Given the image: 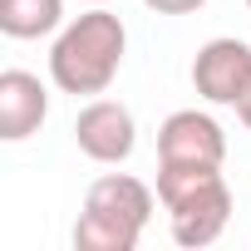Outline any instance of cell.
Masks as SVG:
<instances>
[{"label": "cell", "mask_w": 251, "mask_h": 251, "mask_svg": "<svg viewBox=\"0 0 251 251\" xmlns=\"http://www.w3.org/2000/svg\"><path fill=\"white\" fill-rule=\"evenodd\" d=\"M143 5H148L153 15H192V10L207 5V0H143Z\"/></svg>", "instance_id": "cell-9"}, {"label": "cell", "mask_w": 251, "mask_h": 251, "mask_svg": "<svg viewBox=\"0 0 251 251\" xmlns=\"http://www.w3.org/2000/svg\"><path fill=\"white\" fill-rule=\"evenodd\" d=\"M158 202L168 207L173 241L187 251L212 246L231 222V187L222 168L202 163H158Z\"/></svg>", "instance_id": "cell-2"}, {"label": "cell", "mask_w": 251, "mask_h": 251, "mask_svg": "<svg viewBox=\"0 0 251 251\" xmlns=\"http://www.w3.org/2000/svg\"><path fill=\"white\" fill-rule=\"evenodd\" d=\"M50 118V89L30 69H5L0 74V138L25 143L30 133L45 128Z\"/></svg>", "instance_id": "cell-7"}, {"label": "cell", "mask_w": 251, "mask_h": 251, "mask_svg": "<svg viewBox=\"0 0 251 251\" xmlns=\"http://www.w3.org/2000/svg\"><path fill=\"white\" fill-rule=\"evenodd\" d=\"M226 158V133L222 123L202 108H177L163 118L158 128V163H202V168H222Z\"/></svg>", "instance_id": "cell-6"}, {"label": "cell", "mask_w": 251, "mask_h": 251, "mask_svg": "<svg viewBox=\"0 0 251 251\" xmlns=\"http://www.w3.org/2000/svg\"><path fill=\"white\" fill-rule=\"evenodd\" d=\"M236 118H241V128H246V133H251V89H246V99H241V103H236Z\"/></svg>", "instance_id": "cell-10"}, {"label": "cell", "mask_w": 251, "mask_h": 251, "mask_svg": "<svg viewBox=\"0 0 251 251\" xmlns=\"http://www.w3.org/2000/svg\"><path fill=\"white\" fill-rule=\"evenodd\" d=\"M84 5H108V0H84Z\"/></svg>", "instance_id": "cell-11"}, {"label": "cell", "mask_w": 251, "mask_h": 251, "mask_svg": "<svg viewBox=\"0 0 251 251\" xmlns=\"http://www.w3.org/2000/svg\"><path fill=\"white\" fill-rule=\"evenodd\" d=\"M123 50H128V30L123 20L103 5L74 15L54 45H50V79L59 94H74V99H94L103 94L118 69H123Z\"/></svg>", "instance_id": "cell-1"}, {"label": "cell", "mask_w": 251, "mask_h": 251, "mask_svg": "<svg viewBox=\"0 0 251 251\" xmlns=\"http://www.w3.org/2000/svg\"><path fill=\"white\" fill-rule=\"evenodd\" d=\"M192 89L217 108H236L251 89V45L236 35H217L192 54Z\"/></svg>", "instance_id": "cell-4"}, {"label": "cell", "mask_w": 251, "mask_h": 251, "mask_svg": "<svg viewBox=\"0 0 251 251\" xmlns=\"http://www.w3.org/2000/svg\"><path fill=\"white\" fill-rule=\"evenodd\" d=\"M246 10H251V0H246Z\"/></svg>", "instance_id": "cell-12"}, {"label": "cell", "mask_w": 251, "mask_h": 251, "mask_svg": "<svg viewBox=\"0 0 251 251\" xmlns=\"http://www.w3.org/2000/svg\"><path fill=\"white\" fill-rule=\"evenodd\" d=\"M0 30L10 40H40L64 30V0H0Z\"/></svg>", "instance_id": "cell-8"}, {"label": "cell", "mask_w": 251, "mask_h": 251, "mask_svg": "<svg viewBox=\"0 0 251 251\" xmlns=\"http://www.w3.org/2000/svg\"><path fill=\"white\" fill-rule=\"evenodd\" d=\"M74 143H79L84 158H94L103 168H118L138 148V123L118 99H89L74 118Z\"/></svg>", "instance_id": "cell-5"}, {"label": "cell", "mask_w": 251, "mask_h": 251, "mask_svg": "<svg viewBox=\"0 0 251 251\" xmlns=\"http://www.w3.org/2000/svg\"><path fill=\"white\" fill-rule=\"evenodd\" d=\"M148 222H153V187L128 173H103L84 192L74 246L79 251H133Z\"/></svg>", "instance_id": "cell-3"}]
</instances>
